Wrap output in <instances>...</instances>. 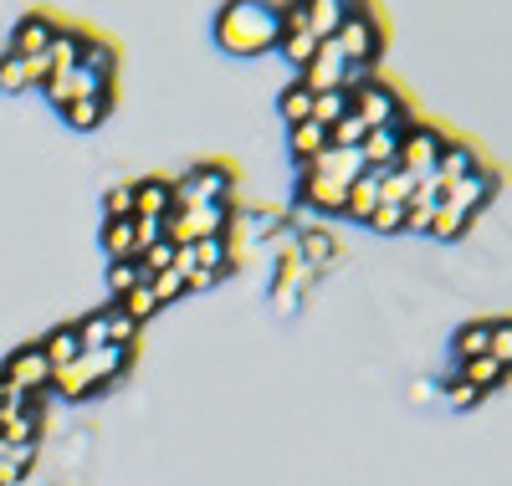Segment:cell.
<instances>
[{
	"instance_id": "52a82bcc",
	"label": "cell",
	"mask_w": 512,
	"mask_h": 486,
	"mask_svg": "<svg viewBox=\"0 0 512 486\" xmlns=\"http://www.w3.org/2000/svg\"><path fill=\"white\" fill-rule=\"evenodd\" d=\"M344 77H349V57L338 52V41H323L313 67L297 77V82H308V93L318 98V93H344Z\"/></svg>"
},
{
	"instance_id": "d6a6232c",
	"label": "cell",
	"mask_w": 512,
	"mask_h": 486,
	"mask_svg": "<svg viewBox=\"0 0 512 486\" xmlns=\"http://www.w3.org/2000/svg\"><path fill=\"white\" fill-rule=\"evenodd\" d=\"M113 307H118L123 318H134V323H149V318L159 313V302H154V292H149V287H134L128 297H118Z\"/></svg>"
},
{
	"instance_id": "836d02e7",
	"label": "cell",
	"mask_w": 512,
	"mask_h": 486,
	"mask_svg": "<svg viewBox=\"0 0 512 486\" xmlns=\"http://www.w3.org/2000/svg\"><path fill=\"white\" fill-rule=\"evenodd\" d=\"M139 333H144V323H134V318H123L118 307H108V343H113V348H128V353H134Z\"/></svg>"
},
{
	"instance_id": "30bf717a",
	"label": "cell",
	"mask_w": 512,
	"mask_h": 486,
	"mask_svg": "<svg viewBox=\"0 0 512 486\" xmlns=\"http://www.w3.org/2000/svg\"><path fill=\"white\" fill-rule=\"evenodd\" d=\"M487 159L472 149V144H466V139H451L446 149H441V159H436V185L441 190H451L456 180H466V174H477Z\"/></svg>"
},
{
	"instance_id": "e575fe53",
	"label": "cell",
	"mask_w": 512,
	"mask_h": 486,
	"mask_svg": "<svg viewBox=\"0 0 512 486\" xmlns=\"http://www.w3.org/2000/svg\"><path fill=\"white\" fill-rule=\"evenodd\" d=\"M139 205H134V185H113L103 195V220H134Z\"/></svg>"
},
{
	"instance_id": "603a6c76",
	"label": "cell",
	"mask_w": 512,
	"mask_h": 486,
	"mask_svg": "<svg viewBox=\"0 0 512 486\" xmlns=\"http://www.w3.org/2000/svg\"><path fill=\"white\" fill-rule=\"evenodd\" d=\"M487 343H492V323L472 318V323H461V328H456V338H451V353H456L461 364H472V359H482V353H487Z\"/></svg>"
},
{
	"instance_id": "ffe728a7",
	"label": "cell",
	"mask_w": 512,
	"mask_h": 486,
	"mask_svg": "<svg viewBox=\"0 0 512 486\" xmlns=\"http://www.w3.org/2000/svg\"><path fill=\"white\" fill-rule=\"evenodd\" d=\"M344 21H349L344 0H308V31H313L318 41H333L338 31H344Z\"/></svg>"
},
{
	"instance_id": "8d00e7d4",
	"label": "cell",
	"mask_w": 512,
	"mask_h": 486,
	"mask_svg": "<svg viewBox=\"0 0 512 486\" xmlns=\"http://www.w3.org/2000/svg\"><path fill=\"white\" fill-rule=\"evenodd\" d=\"M487 359H497L512 374V318H492V343H487Z\"/></svg>"
},
{
	"instance_id": "4fadbf2b",
	"label": "cell",
	"mask_w": 512,
	"mask_h": 486,
	"mask_svg": "<svg viewBox=\"0 0 512 486\" xmlns=\"http://www.w3.org/2000/svg\"><path fill=\"white\" fill-rule=\"evenodd\" d=\"M41 353H47L52 374L72 369V364L82 359V338H77V323H62V328H52L47 338H41Z\"/></svg>"
},
{
	"instance_id": "4dcf8cb0",
	"label": "cell",
	"mask_w": 512,
	"mask_h": 486,
	"mask_svg": "<svg viewBox=\"0 0 512 486\" xmlns=\"http://www.w3.org/2000/svg\"><path fill=\"white\" fill-rule=\"evenodd\" d=\"M349 113H354V98L349 93H318V103H313V123H323V128L344 123Z\"/></svg>"
},
{
	"instance_id": "484cf974",
	"label": "cell",
	"mask_w": 512,
	"mask_h": 486,
	"mask_svg": "<svg viewBox=\"0 0 512 486\" xmlns=\"http://www.w3.org/2000/svg\"><path fill=\"white\" fill-rule=\"evenodd\" d=\"M313 103H318V98L308 93V82L292 77V82L282 87V98H277V113H282L287 128H292V123H308V118H313Z\"/></svg>"
},
{
	"instance_id": "f35d334b",
	"label": "cell",
	"mask_w": 512,
	"mask_h": 486,
	"mask_svg": "<svg viewBox=\"0 0 512 486\" xmlns=\"http://www.w3.org/2000/svg\"><path fill=\"white\" fill-rule=\"evenodd\" d=\"M364 134H369V128L349 113L344 123H333V128H328V149H359V144H364Z\"/></svg>"
},
{
	"instance_id": "1f68e13d",
	"label": "cell",
	"mask_w": 512,
	"mask_h": 486,
	"mask_svg": "<svg viewBox=\"0 0 512 486\" xmlns=\"http://www.w3.org/2000/svg\"><path fill=\"white\" fill-rule=\"evenodd\" d=\"M472 220H477V215H466V210H451V205H441V210H436V226H431V236H436V241H461L466 231H472Z\"/></svg>"
},
{
	"instance_id": "4316f807",
	"label": "cell",
	"mask_w": 512,
	"mask_h": 486,
	"mask_svg": "<svg viewBox=\"0 0 512 486\" xmlns=\"http://www.w3.org/2000/svg\"><path fill=\"white\" fill-rule=\"evenodd\" d=\"M134 287H149V272L139 267V261H108V292H113V302L128 297Z\"/></svg>"
},
{
	"instance_id": "d590c367",
	"label": "cell",
	"mask_w": 512,
	"mask_h": 486,
	"mask_svg": "<svg viewBox=\"0 0 512 486\" xmlns=\"http://www.w3.org/2000/svg\"><path fill=\"white\" fill-rule=\"evenodd\" d=\"M149 292H154V302H159V307H169V302H180L190 287H185V272H175V267H169V272L149 277Z\"/></svg>"
},
{
	"instance_id": "83f0119b",
	"label": "cell",
	"mask_w": 512,
	"mask_h": 486,
	"mask_svg": "<svg viewBox=\"0 0 512 486\" xmlns=\"http://www.w3.org/2000/svg\"><path fill=\"white\" fill-rule=\"evenodd\" d=\"M31 87H36V77H31V62L26 57H0V93H31Z\"/></svg>"
},
{
	"instance_id": "f1b7e54d",
	"label": "cell",
	"mask_w": 512,
	"mask_h": 486,
	"mask_svg": "<svg viewBox=\"0 0 512 486\" xmlns=\"http://www.w3.org/2000/svg\"><path fill=\"white\" fill-rule=\"evenodd\" d=\"M461 379L466 384H472V389H482V394H492L502 379H507V369L497 364V359H487V353H482V359H472V364H461Z\"/></svg>"
},
{
	"instance_id": "d6986e66",
	"label": "cell",
	"mask_w": 512,
	"mask_h": 486,
	"mask_svg": "<svg viewBox=\"0 0 512 486\" xmlns=\"http://www.w3.org/2000/svg\"><path fill=\"white\" fill-rule=\"evenodd\" d=\"M231 261H236L231 236H205V241H195V272L226 277V272H231Z\"/></svg>"
},
{
	"instance_id": "cb8c5ba5",
	"label": "cell",
	"mask_w": 512,
	"mask_h": 486,
	"mask_svg": "<svg viewBox=\"0 0 512 486\" xmlns=\"http://www.w3.org/2000/svg\"><path fill=\"white\" fill-rule=\"evenodd\" d=\"M82 72H93V77H103V82H113V72H118V47H113V41H103L98 31H88V47H82Z\"/></svg>"
},
{
	"instance_id": "8992f818",
	"label": "cell",
	"mask_w": 512,
	"mask_h": 486,
	"mask_svg": "<svg viewBox=\"0 0 512 486\" xmlns=\"http://www.w3.org/2000/svg\"><path fill=\"white\" fill-rule=\"evenodd\" d=\"M400 108H405V98L384 77H374L369 87H359V93H354V118L369 128V134H374V128H390L400 118Z\"/></svg>"
},
{
	"instance_id": "60d3db41",
	"label": "cell",
	"mask_w": 512,
	"mask_h": 486,
	"mask_svg": "<svg viewBox=\"0 0 512 486\" xmlns=\"http://www.w3.org/2000/svg\"><path fill=\"white\" fill-rule=\"evenodd\" d=\"M441 400L451 410H472V405H482V389H472L466 379H451V384H441Z\"/></svg>"
},
{
	"instance_id": "7c38bea8",
	"label": "cell",
	"mask_w": 512,
	"mask_h": 486,
	"mask_svg": "<svg viewBox=\"0 0 512 486\" xmlns=\"http://www.w3.org/2000/svg\"><path fill=\"white\" fill-rule=\"evenodd\" d=\"M134 205H139V220H164L175 210V180H164V174L134 180Z\"/></svg>"
},
{
	"instance_id": "ab89813d",
	"label": "cell",
	"mask_w": 512,
	"mask_h": 486,
	"mask_svg": "<svg viewBox=\"0 0 512 486\" xmlns=\"http://www.w3.org/2000/svg\"><path fill=\"white\" fill-rule=\"evenodd\" d=\"M77 338H82V353H88V348H108V307L82 318L77 323Z\"/></svg>"
},
{
	"instance_id": "8fae6325",
	"label": "cell",
	"mask_w": 512,
	"mask_h": 486,
	"mask_svg": "<svg viewBox=\"0 0 512 486\" xmlns=\"http://www.w3.org/2000/svg\"><path fill=\"white\" fill-rule=\"evenodd\" d=\"M400 139H405V128H374V134H364L359 154H364V169L384 174V169H400Z\"/></svg>"
},
{
	"instance_id": "7a4b0ae2",
	"label": "cell",
	"mask_w": 512,
	"mask_h": 486,
	"mask_svg": "<svg viewBox=\"0 0 512 486\" xmlns=\"http://www.w3.org/2000/svg\"><path fill=\"white\" fill-rule=\"evenodd\" d=\"M128 364H134V353H128V348H113V343L108 348H88L72 369L52 374V389L62 394V400H88V394H98L113 379H123Z\"/></svg>"
},
{
	"instance_id": "9a60e30c",
	"label": "cell",
	"mask_w": 512,
	"mask_h": 486,
	"mask_svg": "<svg viewBox=\"0 0 512 486\" xmlns=\"http://www.w3.org/2000/svg\"><path fill=\"white\" fill-rule=\"evenodd\" d=\"M323 149H328V128H323V123L308 118V123H292V128H287V154H292L297 169H303L308 159H318Z\"/></svg>"
},
{
	"instance_id": "7bdbcfd3",
	"label": "cell",
	"mask_w": 512,
	"mask_h": 486,
	"mask_svg": "<svg viewBox=\"0 0 512 486\" xmlns=\"http://www.w3.org/2000/svg\"><path fill=\"white\" fill-rule=\"evenodd\" d=\"M441 210V205H436ZM436 210H425V205H405V236H425L436 226Z\"/></svg>"
},
{
	"instance_id": "44dd1931",
	"label": "cell",
	"mask_w": 512,
	"mask_h": 486,
	"mask_svg": "<svg viewBox=\"0 0 512 486\" xmlns=\"http://www.w3.org/2000/svg\"><path fill=\"white\" fill-rule=\"evenodd\" d=\"M303 261L313 272H328L338 261V236L328 226H303Z\"/></svg>"
},
{
	"instance_id": "ac0fdd59",
	"label": "cell",
	"mask_w": 512,
	"mask_h": 486,
	"mask_svg": "<svg viewBox=\"0 0 512 486\" xmlns=\"http://www.w3.org/2000/svg\"><path fill=\"white\" fill-rule=\"evenodd\" d=\"M108 261H139V220H103Z\"/></svg>"
},
{
	"instance_id": "5bb4252c",
	"label": "cell",
	"mask_w": 512,
	"mask_h": 486,
	"mask_svg": "<svg viewBox=\"0 0 512 486\" xmlns=\"http://www.w3.org/2000/svg\"><path fill=\"white\" fill-rule=\"evenodd\" d=\"M318 47H323V41H318V36H313L308 26H287V31H282V41H277V52L287 57V67H292L297 77H303V72L313 67Z\"/></svg>"
},
{
	"instance_id": "b9f144b4",
	"label": "cell",
	"mask_w": 512,
	"mask_h": 486,
	"mask_svg": "<svg viewBox=\"0 0 512 486\" xmlns=\"http://www.w3.org/2000/svg\"><path fill=\"white\" fill-rule=\"evenodd\" d=\"M31 405V394H21L16 384H6V379H0V425H6L11 415H21Z\"/></svg>"
},
{
	"instance_id": "6da1fadb",
	"label": "cell",
	"mask_w": 512,
	"mask_h": 486,
	"mask_svg": "<svg viewBox=\"0 0 512 486\" xmlns=\"http://www.w3.org/2000/svg\"><path fill=\"white\" fill-rule=\"evenodd\" d=\"M282 41V21H277V6H221L216 11V47L231 52V57H262V52H277Z\"/></svg>"
},
{
	"instance_id": "ee69618b",
	"label": "cell",
	"mask_w": 512,
	"mask_h": 486,
	"mask_svg": "<svg viewBox=\"0 0 512 486\" xmlns=\"http://www.w3.org/2000/svg\"><path fill=\"white\" fill-rule=\"evenodd\" d=\"M175 272H195V246H175Z\"/></svg>"
},
{
	"instance_id": "277c9868",
	"label": "cell",
	"mask_w": 512,
	"mask_h": 486,
	"mask_svg": "<svg viewBox=\"0 0 512 486\" xmlns=\"http://www.w3.org/2000/svg\"><path fill=\"white\" fill-rule=\"evenodd\" d=\"M446 144H451V134H446L441 123L415 118V123L405 128V139H400V169L415 174V180H425V174H436V159H441Z\"/></svg>"
},
{
	"instance_id": "74e56055",
	"label": "cell",
	"mask_w": 512,
	"mask_h": 486,
	"mask_svg": "<svg viewBox=\"0 0 512 486\" xmlns=\"http://www.w3.org/2000/svg\"><path fill=\"white\" fill-rule=\"evenodd\" d=\"M369 231L374 236H405V205H384L379 200V210L369 215Z\"/></svg>"
},
{
	"instance_id": "2e32d148",
	"label": "cell",
	"mask_w": 512,
	"mask_h": 486,
	"mask_svg": "<svg viewBox=\"0 0 512 486\" xmlns=\"http://www.w3.org/2000/svg\"><path fill=\"white\" fill-rule=\"evenodd\" d=\"M379 210V174L364 169L359 180L349 185V200H344V220H354V226H369V215Z\"/></svg>"
},
{
	"instance_id": "9c48e42d",
	"label": "cell",
	"mask_w": 512,
	"mask_h": 486,
	"mask_svg": "<svg viewBox=\"0 0 512 486\" xmlns=\"http://www.w3.org/2000/svg\"><path fill=\"white\" fill-rule=\"evenodd\" d=\"M297 200H303L308 210H318V215H344L349 190L333 185V180H318V174H308V169H297Z\"/></svg>"
},
{
	"instance_id": "f6af8a7d",
	"label": "cell",
	"mask_w": 512,
	"mask_h": 486,
	"mask_svg": "<svg viewBox=\"0 0 512 486\" xmlns=\"http://www.w3.org/2000/svg\"><path fill=\"white\" fill-rule=\"evenodd\" d=\"M216 282H221V277H210V272H190V277H185V287H190V292H210Z\"/></svg>"
},
{
	"instance_id": "7402d4cb",
	"label": "cell",
	"mask_w": 512,
	"mask_h": 486,
	"mask_svg": "<svg viewBox=\"0 0 512 486\" xmlns=\"http://www.w3.org/2000/svg\"><path fill=\"white\" fill-rule=\"evenodd\" d=\"M36 456H41V440L36 446H0V486H21L31 476Z\"/></svg>"
},
{
	"instance_id": "e0dca14e",
	"label": "cell",
	"mask_w": 512,
	"mask_h": 486,
	"mask_svg": "<svg viewBox=\"0 0 512 486\" xmlns=\"http://www.w3.org/2000/svg\"><path fill=\"white\" fill-rule=\"evenodd\" d=\"M82 47H88V31H82V26H57V41H52V52H47L52 77L82 67Z\"/></svg>"
},
{
	"instance_id": "f546056e",
	"label": "cell",
	"mask_w": 512,
	"mask_h": 486,
	"mask_svg": "<svg viewBox=\"0 0 512 486\" xmlns=\"http://www.w3.org/2000/svg\"><path fill=\"white\" fill-rule=\"evenodd\" d=\"M410 195H415V174H405V169H384L379 174V200L384 205H410Z\"/></svg>"
},
{
	"instance_id": "d4e9b609",
	"label": "cell",
	"mask_w": 512,
	"mask_h": 486,
	"mask_svg": "<svg viewBox=\"0 0 512 486\" xmlns=\"http://www.w3.org/2000/svg\"><path fill=\"white\" fill-rule=\"evenodd\" d=\"M108 108H113V93L108 98H82V103L62 108V118H67V128H77V134H93V128H103Z\"/></svg>"
},
{
	"instance_id": "ba28073f",
	"label": "cell",
	"mask_w": 512,
	"mask_h": 486,
	"mask_svg": "<svg viewBox=\"0 0 512 486\" xmlns=\"http://www.w3.org/2000/svg\"><path fill=\"white\" fill-rule=\"evenodd\" d=\"M52 41H57V21H52V16H41V11H31V16H21L16 31H11V57L36 62V57H47V52H52Z\"/></svg>"
},
{
	"instance_id": "3957f363",
	"label": "cell",
	"mask_w": 512,
	"mask_h": 486,
	"mask_svg": "<svg viewBox=\"0 0 512 486\" xmlns=\"http://www.w3.org/2000/svg\"><path fill=\"white\" fill-rule=\"evenodd\" d=\"M333 41H338V52H344L349 62L379 67V52H384V21H379V11L349 6V21H344V31H338Z\"/></svg>"
},
{
	"instance_id": "5b68a950",
	"label": "cell",
	"mask_w": 512,
	"mask_h": 486,
	"mask_svg": "<svg viewBox=\"0 0 512 486\" xmlns=\"http://www.w3.org/2000/svg\"><path fill=\"white\" fill-rule=\"evenodd\" d=\"M0 379L16 384L21 394H31V400H41V394L52 389V364L47 353H41V343H21L6 364H0Z\"/></svg>"
}]
</instances>
